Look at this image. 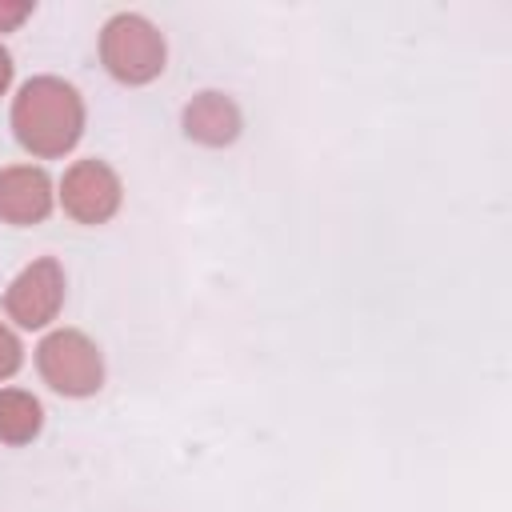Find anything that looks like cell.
Segmentation results:
<instances>
[{"instance_id":"obj_7","label":"cell","mask_w":512,"mask_h":512,"mask_svg":"<svg viewBox=\"0 0 512 512\" xmlns=\"http://www.w3.org/2000/svg\"><path fill=\"white\" fill-rule=\"evenodd\" d=\"M184 136L204 148H228L240 136V108L224 92H200L184 104Z\"/></svg>"},{"instance_id":"obj_10","label":"cell","mask_w":512,"mask_h":512,"mask_svg":"<svg viewBox=\"0 0 512 512\" xmlns=\"http://www.w3.org/2000/svg\"><path fill=\"white\" fill-rule=\"evenodd\" d=\"M28 16H32V4H28V0H16V4H0V32H12V28H20Z\"/></svg>"},{"instance_id":"obj_11","label":"cell","mask_w":512,"mask_h":512,"mask_svg":"<svg viewBox=\"0 0 512 512\" xmlns=\"http://www.w3.org/2000/svg\"><path fill=\"white\" fill-rule=\"evenodd\" d=\"M8 84H12V56H8V48L0 44V96L8 92Z\"/></svg>"},{"instance_id":"obj_9","label":"cell","mask_w":512,"mask_h":512,"mask_svg":"<svg viewBox=\"0 0 512 512\" xmlns=\"http://www.w3.org/2000/svg\"><path fill=\"white\" fill-rule=\"evenodd\" d=\"M20 360H24V348H20V340L12 336V328L0 320V380H8V376L20 368Z\"/></svg>"},{"instance_id":"obj_4","label":"cell","mask_w":512,"mask_h":512,"mask_svg":"<svg viewBox=\"0 0 512 512\" xmlns=\"http://www.w3.org/2000/svg\"><path fill=\"white\" fill-rule=\"evenodd\" d=\"M120 200H124L120 176L96 156L76 160L60 180V204L76 224H108Z\"/></svg>"},{"instance_id":"obj_1","label":"cell","mask_w":512,"mask_h":512,"mask_svg":"<svg viewBox=\"0 0 512 512\" xmlns=\"http://www.w3.org/2000/svg\"><path fill=\"white\" fill-rule=\"evenodd\" d=\"M12 132L40 160L72 152L76 140L84 136L80 92L60 76H32L12 100Z\"/></svg>"},{"instance_id":"obj_3","label":"cell","mask_w":512,"mask_h":512,"mask_svg":"<svg viewBox=\"0 0 512 512\" xmlns=\"http://www.w3.org/2000/svg\"><path fill=\"white\" fill-rule=\"evenodd\" d=\"M36 368H40L44 384L60 396H96L104 384V356L76 328L48 332L36 344Z\"/></svg>"},{"instance_id":"obj_8","label":"cell","mask_w":512,"mask_h":512,"mask_svg":"<svg viewBox=\"0 0 512 512\" xmlns=\"http://www.w3.org/2000/svg\"><path fill=\"white\" fill-rule=\"evenodd\" d=\"M44 428V408L24 388H0V444H28Z\"/></svg>"},{"instance_id":"obj_6","label":"cell","mask_w":512,"mask_h":512,"mask_svg":"<svg viewBox=\"0 0 512 512\" xmlns=\"http://www.w3.org/2000/svg\"><path fill=\"white\" fill-rule=\"evenodd\" d=\"M52 212V180L44 168L32 164H12L0 168V220L28 228L40 224Z\"/></svg>"},{"instance_id":"obj_5","label":"cell","mask_w":512,"mask_h":512,"mask_svg":"<svg viewBox=\"0 0 512 512\" xmlns=\"http://www.w3.org/2000/svg\"><path fill=\"white\" fill-rule=\"evenodd\" d=\"M64 304V268L52 256L32 260L4 292V312L20 324V328H44L56 320Z\"/></svg>"},{"instance_id":"obj_2","label":"cell","mask_w":512,"mask_h":512,"mask_svg":"<svg viewBox=\"0 0 512 512\" xmlns=\"http://www.w3.org/2000/svg\"><path fill=\"white\" fill-rule=\"evenodd\" d=\"M100 60L120 84H148L164 72L168 44L152 20L136 12H120L100 32Z\"/></svg>"}]
</instances>
